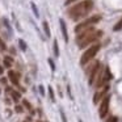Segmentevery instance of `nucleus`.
I'll use <instances>...</instances> for the list:
<instances>
[{
  "label": "nucleus",
  "mask_w": 122,
  "mask_h": 122,
  "mask_svg": "<svg viewBox=\"0 0 122 122\" xmlns=\"http://www.w3.org/2000/svg\"><path fill=\"white\" fill-rule=\"evenodd\" d=\"M49 95H50V98H51V101H55V96H54V91H53V88L51 87H49Z\"/></svg>",
  "instance_id": "6ab92c4d"
},
{
  "label": "nucleus",
  "mask_w": 122,
  "mask_h": 122,
  "mask_svg": "<svg viewBox=\"0 0 122 122\" xmlns=\"http://www.w3.org/2000/svg\"><path fill=\"white\" fill-rule=\"evenodd\" d=\"M8 77H9V80H11L12 84L19 87V77H20V74H17V72L9 70V71H8Z\"/></svg>",
  "instance_id": "1a4fd4ad"
},
{
  "label": "nucleus",
  "mask_w": 122,
  "mask_h": 122,
  "mask_svg": "<svg viewBox=\"0 0 122 122\" xmlns=\"http://www.w3.org/2000/svg\"><path fill=\"white\" fill-rule=\"evenodd\" d=\"M106 122H118V118H117V117H109L108 119H106Z\"/></svg>",
  "instance_id": "5701e85b"
},
{
  "label": "nucleus",
  "mask_w": 122,
  "mask_h": 122,
  "mask_svg": "<svg viewBox=\"0 0 122 122\" xmlns=\"http://www.w3.org/2000/svg\"><path fill=\"white\" fill-rule=\"evenodd\" d=\"M42 26H43V32H45L46 37H50V36H51V33H50V28H49V24H47V21H43Z\"/></svg>",
  "instance_id": "ddd939ff"
},
{
  "label": "nucleus",
  "mask_w": 122,
  "mask_h": 122,
  "mask_svg": "<svg viewBox=\"0 0 122 122\" xmlns=\"http://www.w3.org/2000/svg\"><path fill=\"white\" fill-rule=\"evenodd\" d=\"M12 63H13L12 56H4V67L9 68V67H12Z\"/></svg>",
  "instance_id": "9b49d317"
},
{
  "label": "nucleus",
  "mask_w": 122,
  "mask_h": 122,
  "mask_svg": "<svg viewBox=\"0 0 122 122\" xmlns=\"http://www.w3.org/2000/svg\"><path fill=\"white\" fill-rule=\"evenodd\" d=\"M40 93L41 95H45V88H43V85H40Z\"/></svg>",
  "instance_id": "cd10ccee"
},
{
  "label": "nucleus",
  "mask_w": 122,
  "mask_h": 122,
  "mask_svg": "<svg viewBox=\"0 0 122 122\" xmlns=\"http://www.w3.org/2000/svg\"><path fill=\"white\" fill-rule=\"evenodd\" d=\"M3 72H4V67L0 66V75H3Z\"/></svg>",
  "instance_id": "c756f323"
},
{
  "label": "nucleus",
  "mask_w": 122,
  "mask_h": 122,
  "mask_svg": "<svg viewBox=\"0 0 122 122\" xmlns=\"http://www.w3.org/2000/svg\"><path fill=\"white\" fill-rule=\"evenodd\" d=\"M109 105H110V96L106 95L104 97V100L98 104V116H100V118H105L106 117V114L109 112Z\"/></svg>",
  "instance_id": "423d86ee"
},
{
  "label": "nucleus",
  "mask_w": 122,
  "mask_h": 122,
  "mask_svg": "<svg viewBox=\"0 0 122 122\" xmlns=\"http://www.w3.org/2000/svg\"><path fill=\"white\" fill-rule=\"evenodd\" d=\"M92 8H93L92 0H81V1H79L77 4L70 7L68 11H67V15H68L74 21H79V20L87 17L88 13L92 11Z\"/></svg>",
  "instance_id": "f257e3e1"
},
{
  "label": "nucleus",
  "mask_w": 122,
  "mask_h": 122,
  "mask_svg": "<svg viewBox=\"0 0 122 122\" xmlns=\"http://www.w3.org/2000/svg\"><path fill=\"white\" fill-rule=\"evenodd\" d=\"M0 93H1V91H0Z\"/></svg>",
  "instance_id": "473e14b6"
},
{
  "label": "nucleus",
  "mask_w": 122,
  "mask_h": 122,
  "mask_svg": "<svg viewBox=\"0 0 122 122\" xmlns=\"http://www.w3.org/2000/svg\"><path fill=\"white\" fill-rule=\"evenodd\" d=\"M30 7H32V11H33V13H34V16H36V17L40 16V13H38V9H37V7H36V4L32 3V4H30Z\"/></svg>",
  "instance_id": "f3484780"
},
{
  "label": "nucleus",
  "mask_w": 122,
  "mask_h": 122,
  "mask_svg": "<svg viewBox=\"0 0 122 122\" xmlns=\"http://www.w3.org/2000/svg\"><path fill=\"white\" fill-rule=\"evenodd\" d=\"M59 24H61V29H62V34H63V38L66 42H68V33H67V26H66V22H64L63 19L59 20Z\"/></svg>",
  "instance_id": "9d476101"
},
{
  "label": "nucleus",
  "mask_w": 122,
  "mask_h": 122,
  "mask_svg": "<svg viewBox=\"0 0 122 122\" xmlns=\"http://www.w3.org/2000/svg\"><path fill=\"white\" fill-rule=\"evenodd\" d=\"M95 30H96L95 28H93V26H91V28H88V29L83 30V32H80L79 34H77V37H76V42H77V43H80L83 40H84V38H87L89 34H92V33L95 32Z\"/></svg>",
  "instance_id": "6e6552de"
},
{
  "label": "nucleus",
  "mask_w": 122,
  "mask_h": 122,
  "mask_svg": "<svg viewBox=\"0 0 122 122\" xmlns=\"http://www.w3.org/2000/svg\"><path fill=\"white\" fill-rule=\"evenodd\" d=\"M5 104H7V105H9V104H11V100H9V98H5Z\"/></svg>",
  "instance_id": "7c9ffc66"
},
{
  "label": "nucleus",
  "mask_w": 122,
  "mask_h": 122,
  "mask_svg": "<svg viewBox=\"0 0 122 122\" xmlns=\"http://www.w3.org/2000/svg\"><path fill=\"white\" fill-rule=\"evenodd\" d=\"M104 72H105V77L108 79V81L109 80H112V74H110V70H109V67H105V70H104Z\"/></svg>",
  "instance_id": "dca6fc26"
},
{
  "label": "nucleus",
  "mask_w": 122,
  "mask_h": 122,
  "mask_svg": "<svg viewBox=\"0 0 122 122\" xmlns=\"http://www.w3.org/2000/svg\"><path fill=\"white\" fill-rule=\"evenodd\" d=\"M98 50H100V45H98V43H95V45L89 46V47L83 53L81 58H80V66H87L88 63H91V62L95 59V56L97 55Z\"/></svg>",
  "instance_id": "f03ea898"
},
{
  "label": "nucleus",
  "mask_w": 122,
  "mask_h": 122,
  "mask_svg": "<svg viewBox=\"0 0 122 122\" xmlns=\"http://www.w3.org/2000/svg\"><path fill=\"white\" fill-rule=\"evenodd\" d=\"M22 105H24V108H26L29 112H32V110H33V108H32V104H30L28 100H22Z\"/></svg>",
  "instance_id": "4468645a"
},
{
  "label": "nucleus",
  "mask_w": 122,
  "mask_h": 122,
  "mask_svg": "<svg viewBox=\"0 0 122 122\" xmlns=\"http://www.w3.org/2000/svg\"><path fill=\"white\" fill-rule=\"evenodd\" d=\"M0 47H1V50H5V43L3 42V41H1V38H0Z\"/></svg>",
  "instance_id": "bb28decb"
},
{
  "label": "nucleus",
  "mask_w": 122,
  "mask_h": 122,
  "mask_svg": "<svg viewBox=\"0 0 122 122\" xmlns=\"http://www.w3.org/2000/svg\"><path fill=\"white\" fill-rule=\"evenodd\" d=\"M12 91H13V89H12V87H7L5 88V92L7 93H12Z\"/></svg>",
  "instance_id": "c85d7f7f"
},
{
  "label": "nucleus",
  "mask_w": 122,
  "mask_h": 122,
  "mask_svg": "<svg viewBox=\"0 0 122 122\" xmlns=\"http://www.w3.org/2000/svg\"><path fill=\"white\" fill-rule=\"evenodd\" d=\"M79 122H83V121H81V119H79Z\"/></svg>",
  "instance_id": "2f4dec72"
},
{
  "label": "nucleus",
  "mask_w": 122,
  "mask_h": 122,
  "mask_svg": "<svg viewBox=\"0 0 122 122\" xmlns=\"http://www.w3.org/2000/svg\"><path fill=\"white\" fill-rule=\"evenodd\" d=\"M108 91H109V85L104 87L101 91H100V89L96 91L95 95H93V104H95V105H98V104H100L101 101L104 100V97L108 95Z\"/></svg>",
  "instance_id": "0eeeda50"
},
{
  "label": "nucleus",
  "mask_w": 122,
  "mask_h": 122,
  "mask_svg": "<svg viewBox=\"0 0 122 122\" xmlns=\"http://www.w3.org/2000/svg\"><path fill=\"white\" fill-rule=\"evenodd\" d=\"M76 1H79V0H66V1H64V4H66V5H71V4L76 3Z\"/></svg>",
  "instance_id": "393cba45"
},
{
  "label": "nucleus",
  "mask_w": 122,
  "mask_h": 122,
  "mask_svg": "<svg viewBox=\"0 0 122 122\" xmlns=\"http://www.w3.org/2000/svg\"><path fill=\"white\" fill-rule=\"evenodd\" d=\"M100 70H101V64H100V62H97V61L93 62V63L91 64L87 70H85V74L88 75V83H89V85L95 84L96 77H97Z\"/></svg>",
  "instance_id": "20e7f679"
},
{
  "label": "nucleus",
  "mask_w": 122,
  "mask_h": 122,
  "mask_svg": "<svg viewBox=\"0 0 122 122\" xmlns=\"http://www.w3.org/2000/svg\"><path fill=\"white\" fill-rule=\"evenodd\" d=\"M61 118H62V122H67L66 114H64V112H63V110H61Z\"/></svg>",
  "instance_id": "b1692460"
},
{
  "label": "nucleus",
  "mask_w": 122,
  "mask_h": 122,
  "mask_svg": "<svg viewBox=\"0 0 122 122\" xmlns=\"http://www.w3.org/2000/svg\"><path fill=\"white\" fill-rule=\"evenodd\" d=\"M101 36H102V32H100V30H95L92 34H89L87 38H84V40H83L80 43H77V45H79L80 49L89 47V46L95 45V42H97L98 38H101Z\"/></svg>",
  "instance_id": "39448f33"
},
{
  "label": "nucleus",
  "mask_w": 122,
  "mask_h": 122,
  "mask_svg": "<svg viewBox=\"0 0 122 122\" xmlns=\"http://www.w3.org/2000/svg\"><path fill=\"white\" fill-rule=\"evenodd\" d=\"M11 96H12V98L15 100V102H19V100L21 98V93L17 92V91H12Z\"/></svg>",
  "instance_id": "f8f14e48"
},
{
  "label": "nucleus",
  "mask_w": 122,
  "mask_h": 122,
  "mask_svg": "<svg viewBox=\"0 0 122 122\" xmlns=\"http://www.w3.org/2000/svg\"><path fill=\"white\" fill-rule=\"evenodd\" d=\"M15 110H16V113H22V112H24V108L20 106V105H16L15 106Z\"/></svg>",
  "instance_id": "412c9836"
},
{
  "label": "nucleus",
  "mask_w": 122,
  "mask_h": 122,
  "mask_svg": "<svg viewBox=\"0 0 122 122\" xmlns=\"http://www.w3.org/2000/svg\"><path fill=\"white\" fill-rule=\"evenodd\" d=\"M7 83H8V79H7V77H1V79H0V84H4V85H5Z\"/></svg>",
  "instance_id": "a878e982"
},
{
  "label": "nucleus",
  "mask_w": 122,
  "mask_h": 122,
  "mask_svg": "<svg viewBox=\"0 0 122 122\" xmlns=\"http://www.w3.org/2000/svg\"><path fill=\"white\" fill-rule=\"evenodd\" d=\"M121 29H122V20H119V21L116 24V26H114V30L118 32V30H121Z\"/></svg>",
  "instance_id": "aec40b11"
},
{
  "label": "nucleus",
  "mask_w": 122,
  "mask_h": 122,
  "mask_svg": "<svg viewBox=\"0 0 122 122\" xmlns=\"http://www.w3.org/2000/svg\"><path fill=\"white\" fill-rule=\"evenodd\" d=\"M19 45H20V49H21L22 51L26 50V43H25L22 40H19Z\"/></svg>",
  "instance_id": "a211bd4d"
},
{
  "label": "nucleus",
  "mask_w": 122,
  "mask_h": 122,
  "mask_svg": "<svg viewBox=\"0 0 122 122\" xmlns=\"http://www.w3.org/2000/svg\"><path fill=\"white\" fill-rule=\"evenodd\" d=\"M100 20H101L100 15H93V16H91V17H87L85 20H83L81 22H79V24L75 26V33L79 34L80 32H83V30H85V29H88V28L93 26L95 24H97Z\"/></svg>",
  "instance_id": "7ed1b4c3"
},
{
  "label": "nucleus",
  "mask_w": 122,
  "mask_h": 122,
  "mask_svg": "<svg viewBox=\"0 0 122 122\" xmlns=\"http://www.w3.org/2000/svg\"><path fill=\"white\" fill-rule=\"evenodd\" d=\"M49 64H50V67H51V71H55V64H54V62H53V59H50L49 58Z\"/></svg>",
  "instance_id": "4be33fe9"
},
{
  "label": "nucleus",
  "mask_w": 122,
  "mask_h": 122,
  "mask_svg": "<svg viewBox=\"0 0 122 122\" xmlns=\"http://www.w3.org/2000/svg\"><path fill=\"white\" fill-rule=\"evenodd\" d=\"M53 46H54V55H55L56 58H58V56H59V47H58V42H56V41H54Z\"/></svg>",
  "instance_id": "2eb2a0df"
}]
</instances>
